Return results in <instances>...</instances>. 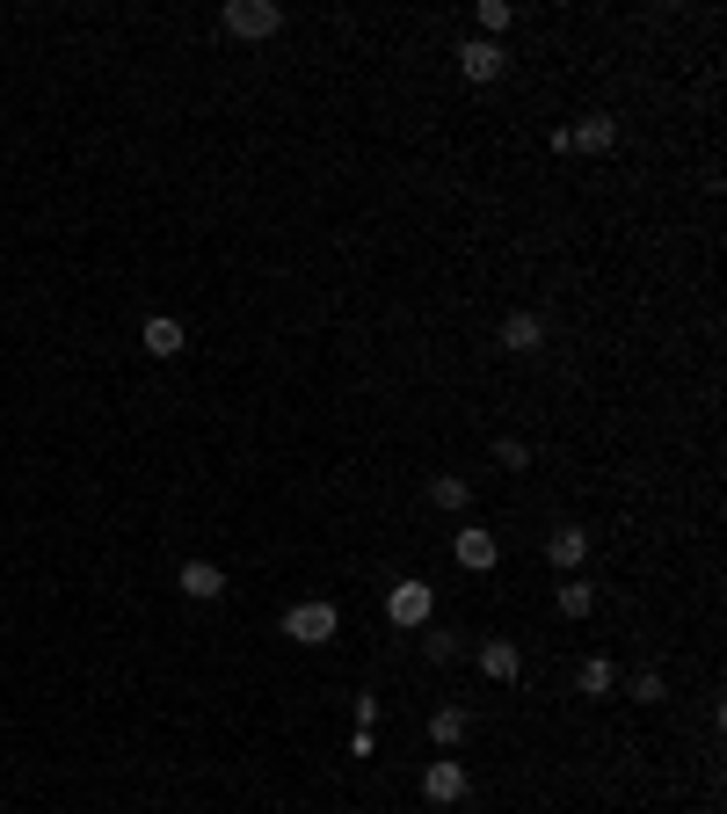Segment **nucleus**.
Returning a JSON list of instances; mask_svg holds the SVG:
<instances>
[{
    "instance_id": "8",
    "label": "nucleus",
    "mask_w": 727,
    "mask_h": 814,
    "mask_svg": "<svg viewBox=\"0 0 727 814\" xmlns=\"http://www.w3.org/2000/svg\"><path fill=\"white\" fill-rule=\"evenodd\" d=\"M538 342H546V320H538V313H502V349L509 357H532Z\"/></svg>"
},
{
    "instance_id": "14",
    "label": "nucleus",
    "mask_w": 727,
    "mask_h": 814,
    "mask_svg": "<svg viewBox=\"0 0 727 814\" xmlns=\"http://www.w3.org/2000/svg\"><path fill=\"white\" fill-rule=\"evenodd\" d=\"M516 670H524V654H516V647H509V640H487V647H481V676H495V684H509V676H516Z\"/></svg>"
},
{
    "instance_id": "17",
    "label": "nucleus",
    "mask_w": 727,
    "mask_h": 814,
    "mask_svg": "<svg viewBox=\"0 0 727 814\" xmlns=\"http://www.w3.org/2000/svg\"><path fill=\"white\" fill-rule=\"evenodd\" d=\"M509 23H516V8H509V0H481V37H487V44H495Z\"/></svg>"
},
{
    "instance_id": "19",
    "label": "nucleus",
    "mask_w": 727,
    "mask_h": 814,
    "mask_svg": "<svg viewBox=\"0 0 727 814\" xmlns=\"http://www.w3.org/2000/svg\"><path fill=\"white\" fill-rule=\"evenodd\" d=\"M495 466H509V473H524V466H532V451H524L516 436H502V444H495Z\"/></svg>"
},
{
    "instance_id": "18",
    "label": "nucleus",
    "mask_w": 727,
    "mask_h": 814,
    "mask_svg": "<svg viewBox=\"0 0 727 814\" xmlns=\"http://www.w3.org/2000/svg\"><path fill=\"white\" fill-rule=\"evenodd\" d=\"M662 691H669V684H662V670H640V676H633V698H640V705H662Z\"/></svg>"
},
{
    "instance_id": "4",
    "label": "nucleus",
    "mask_w": 727,
    "mask_h": 814,
    "mask_svg": "<svg viewBox=\"0 0 727 814\" xmlns=\"http://www.w3.org/2000/svg\"><path fill=\"white\" fill-rule=\"evenodd\" d=\"M422 792H430L436 807H459V800H465V764H459V756H436V764L422 771Z\"/></svg>"
},
{
    "instance_id": "12",
    "label": "nucleus",
    "mask_w": 727,
    "mask_h": 814,
    "mask_svg": "<svg viewBox=\"0 0 727 814\" xmlns=\"http://www.w3.org/2000/svg\"><path fill=\"white\" fill-rule=\"evenodd\" d=\"M465 727H473V720H465V705H436V713H430V742H436V749H459Z\"/></svg>"
},
{
    "instance_id": "5",
    "label": "nucleus",
    "mask_w": 727,
    "mask_h": 814,
    "mask_svg": "<svg viewBox=\"0 0 727 814\" xmlns=\"http://www.w3.org/2000/svg\"><path fill=\"white\" fill-rule=\"evenodd\" d=\"M546 560H553L560 575H575L582 560H589V531H582V524H553V531H546Z\"/></svg>"
},
{
    "instance_id": "6",
    "label": "nucleus",
    "mask_w": 727,
    "mask_h": 814,
    "mask_svg": "<svg viewBox=\"0 0 727 814\" xmlns=\"http://www.w3.org/2000/svg\"><path fill=\"white\" fill-rule=\"evenodd\" d=\"M459 73H465V80H502V73H509V51L487 44V37H473V44H459Z\"/></svg>"
},
{
    "instance_id": "11",
    "label": "nucleus",
    "mask_w": 727,
    "mask_h": 814,
    "mask_svg": "<svg viewBox=\"0 0 727 814\" xmlns=\"http://www.w3.org/2000/svg\"><path fill=\"white\" fill-rule=\"evenodd\" d=\"M139 342L153 349V357H182V320H168V313H153L139 328Z\"/></svg>"
},
{
    "instance_id": "13",
    "label": "nucleus",
    "mask_w": 727,
    "mask_h": 814,
    "mask_svg": "<svg viewBox=\"0 0 727 814\" xmlns=\"http://www.w3.org/2000/svg\"><path fill=\"white\" fill-rule=\"evenodd\" d=\"M575 691L582 698H611V691H618V670H611L604 654H589V662L575 670Z\"/></svg>"
},
{
    "instance_id": "16",
    "label": "nucleus",
    "mask_w": 727,
    "mask_h": 814,
    "mask_svg": "<svg viewBox=\"0 0 727 814\" xmlns=\"http://www.w3.org/2000/svg\"><path fill=\"white\" fill-rule=\"evenodd\" d=\"M430 503H436V509H451V517H459V509L473 503V487H465L459 473H436V480H430Z\"/></svg>"
},
{
    "instance_id": "10",
    "label": "nucleus",
    "mask_w": 727,
    "mask_h": 814,
    "mask_svg": "<svg viewBox=\"0 0 727 814\" xmlns=\"http://www.w3.org/2000/svg\"><path fill=\"white\" fill-rule=\"evenodd\" d=\"M175 582H182V597H196V603H218V597H226V575H218L212 560H190Z\"/></svg>"
},
{
    "instance_id": "2",
    "label": "nucleus",
    "mask_w": 727,
    "mask_h": 814,
    "mask_svg": "<svg viewBox=\"0 0 727 814\" xmlns=\"http://www.w3.org/2000/svg\"><path fill=\"white\" fill-rule=\"evenodd\" d=\"M226 29H233V37H277V29H284V8H277V0H233V8H226Z\"/></svg>"
},
{
    "instance_id": "15",
    "label": "nucleus",
    "mask_w": 727,
    "mask_h": 814,
    "mask_svg": "<svg viewBox=\"0 0 727 814\" xmlns=\"http://www.w3.org/2000/svg\"><path fill=\"white\" fill-rule=\"evenodd\" d=\"M589 603H597V589H589V582H575V575L553 589V611H560V619H589Z\"/></svg>"
},
{
    "instance_id": "3",
    "label": "nucleus",
    "mask_w": 727,
    "mask_h": 814,
    "mask_svg": "<svg viewBox=\"0 0 727 814\" xmlns=\"http://www.w3.org/2000/svg\"><path fill=\"white\" fill-rule=\"evenodd\" d=\"M436 597H430V582H393V597H386V619L393 625H430Z\"/></svg>"
},
{
    "instance_id": "7",
    "label": "nucleus",
    "mask_w": 727,
    "mask_h": 814,
    "mask_svg": "<svg viewBox=\"0 0 727 814\" xmlns=\"http://www.w3.org/2000/svg\"><path fill=\"white\" fill-rule=\"evenodd\" d=\"M451 552H459V568H473V575H487V568H495V531H481V524H465L459 538H451Z\"/></svg>"
},
{
    "instance_id": "1",
    "label": "nucleus",
    "mask_w": 727,
    "mask_h": 814,
    "mask_svg": "<svg viewBox=\"0 0 727 814\" xmlns=\"http://www.w3.org/2000/svg\"><path fill=\"white\" fill-rule=\"evenodd\" d=\"M335 625H342L335 603H298V611L284 619V640H298V647H328V640H335Z\"/></svg>"
},
{
    "instance_id": "9",
    "label": "nucleus",
    "mask_w": 727,
    "mask_h": 814,
    "mask_svg": "<svg viewBox=\"0 0 727 814\" xmlns=\"http://www.w3.org/2000/svg\"><path fill=\"white\" fill-rule=\"evenodd\" d=\"M567 145H575V153H611V145H618V117H582V124H567Z\"/></svg>"
},
{
    "instance_id": "20",
    "label": "nucleus",
    "mask_w": 727,
    "mask_h": 814,
    "mask_svg": "<svg viewBox=\"0 0 727 814\" xmlns=\"http://www.w3.org/2000/svg\"><path fill=\"white\" fill-rule=\"evenodd\" d=\"M451 654H459L451 633H430V640H422V662H451Z\"/></svg>"
}]
</instances>
